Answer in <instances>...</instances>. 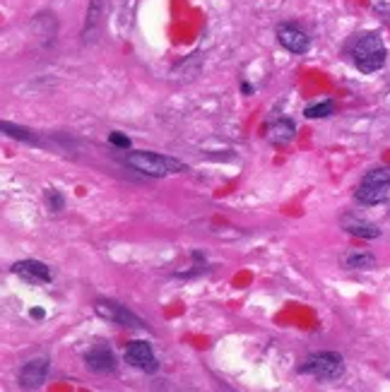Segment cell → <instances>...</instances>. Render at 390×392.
<instances>
[{"label":"cell","mask_w":390,"mask_h":392,"mask_svg":"<svg viewBox=\"0 0 390 392\" xmlns=\"http://www.w3.org/2000/svg\"><path fill=\"white\" fill-rule=\"evenodd\" d=\"M386 44L376 32H369L364 36H359L355 48H352V60H355L357 70L364 72V75H371V72L381 70L386 65Z\"/></svg>","instance_id":"cell-1"},{"label":"cell","mask_w":390,"mask_h":392,"mask_svg":"<svg viewBox=\"0 0 390 392\" xmlns=\"http://www.w3.org/2000/svg\"><path fill=\"white\" fill-rule=\"evenodd\" d=\"M128 167H133L145 176H155V179L184 171V164L179 159L162 157V155H155V152H130L128 155Z\"/></svg>","instance_id":"cell-2"},{"label":"cell","mask_w":390,"mask_h":392,"mask_svg":"<svg viewBox=\"0 0 390 392\" xmlns=\"http://www.w3.org/2000/svg\"><path fill=\"white\" fill-rule=\"evenodd\" d=\"M390 195V167L371 169L357 188V200L362 205H379Z\"/></svg>","instance_id":"cell-3"},{"label":"cell","mask_w":390,"mask_h":392,"mask_svg":"<svg viewBox=\"0 0 390 392\" xmlns=\"http://www.w3.org/2000/svg\"><path fill=\"white\" fill-rule=\"evenodd\" d=\"M299 371L308 373V376L318 378V381H338L345 373V359L338 352H321L308 357V361Z\"/></svg>","instance_id":"cell-4"},{"label":"cell","mask_w":390,"mask_h":392,"mask_svg":"<svg viewBox=\"0 0 390 392\" xmlns=\"http://www.w3.org/2000/svg\"><path fill=\"white\" fill-rule=\"evenodd\" d=\"M94 310L101 318H106V320H111V323H116V325H121V327H130V330L145 327V323L140 320L135 313H130L126 306H121V303H116V301H96L94 303Z\"/></svg>","instance_id":"cell-5"},{"label":"cell","mask_w":390,"mask_h":392,"mask_svg":"<svg viewBox=\"0 0 390 392\" xmlns=\"http://www.w3.org/2000/svg\"><path fill=\"white\" fill-rule=\"evenodd\" d=\"M126 361L145 373H155L157 369H160V361L155 359L152 347L147 345V342H140V340L130 342V347H128V352H126Z\"/></svg>","instance_id":"cell-6"},{"label":"cell","mask_w":390,"mask_h":392,"mask_svg":"<svg viewBox=\"0 0 390 392\" xmlns=\"http://www.w3.org/2000/svg\"><path fill=\"white\" fill-rule=\"evenodd\" d=\"M277 39L291 53H306L311 46V39L306 36V32L299 29L296 24H282V27H277Z\"/></svg>","instance_id":"cell-7"},{"label":"cell","mask_w":390,"mask_h":392,"mask_svg":"<svg viewBox=\"0 0 390 392\" xmlns=\"http://www.w3.org/2000/svg\"><path fill=\"white\" fill-rule=\"evenodd\" d=\"M10 269H12V274L22 277L24 281H34V284H48V281H51V269L39 260H20Z\"/></svg>","instance_id":"cell-8"},{"label":"cell","mask_w":390,"mask_h":392,"mask_svg":"<svg viewBox=\"0 0 390 392\" xmlns=\"http://www.w3.org/2000/svg\"><path fill=\"white\" fill-rule=\"evenodd\" d=\"M48 376V361L46 359H34L22 366L20 371V385L24 390H36L46 383Z\"/></svg>","instance_id":"cell-9"},{"label":"cell","mask_w":390,"mask_h":392,"mask_svg":"<svg viewBox=\"0 0 390 392\" xmlns=\"http://www.w3.org/2000/svg\"><path fill=\"white\" fill-rule=\"evenodd\" d=\"M84 364H87V369L94 373H111L116 369V359L106 345H94L89 349V352L84 354Z\"/></svg>","instance_id":"cell-10"},{"label":"cell","mask_w":390,"mask_h":392,"mask_svg":"<svg viewBox=\"0 0 390 392\" xmlns=\"http://www.w3.org/2000/svg\"><path fill=\"white\" fill-rule=\"evenodd\" d=\"M342 226L350 231L352 236L359 238H379L381 229L376 224L367 222V219H357V217H342Z\"/></svg>","instance_id":"cell-11"},{"label":"cell","mask_w":390,"mask_h":392,"mask_svg":"<svg viewBox=\"0 0 390 392\" xmlns=\"http://www.w3.org/2000/svg\"><path fill=\"white\" fill-rule=\"evenodd\" d=\"M294 133H296V125L291 123L289 118H282V121L270 123V128H267V140H270L272 145H287L291 142Z\"/></svg>","instance_id":"cell-12"},{"label":"cell","mask_w":390,"mask_h":392,"mask_svg":"<svg viewBox=\"0 0 390 392\" xmlns=\"http://www.w3.org/2000/svg\"><path fill=\"white\" fill-rule=\"evenodd\" d=\"M342 265L347 269H371L376 267V258L371 253H364V250H350L342 258Z\"/></svg>","instance_id":"cell-13"},{"label":"cell","mask_w":390,"mask_h":392,"mask_svg":"<svg viewBox=\"0 0 390 392\" xmlns=\"http://www.w3.org/2000/svg\"><path fill=\"white\" fill-rule=\"evenodd\" d=\"M330 113H335V103L330 99L318 101V103H313V106L306 108V118H328Z\"/></svg>","instance_id":"cell-14"},{"label":"cell","mask_w":390,"mask_h":392,"mask_svg":"<svg viewBox=\"0 0 390 392\" xmlns=\"http://www.w3.org/2000/svg\"><path fill=\"white\" fill-rule=\"evenodd\" d=\"M0 128H3L5 135H10V138L24 140V142H32V140H34V135L29 130H24V128H20V125H12V123H8V121H3V125H0Z\"/></svg>","instance_id":"cell-15"},{"label":"cell","mask_w":390,"mask_h":392,"mask_svg":"<svg viewBox=\"0 0 390 392\" xmlns=\"http://www.w3.org/2000/svg\"><path fill=\"white\" fill-rule=\"evenodd\" d=\"M46 202H48V207H51L53 212H60L65 207V200H63V195H60L58 191H46Z\"/></svg>","instance_id":"cell-16"},{"label":"cell","mask_w":390,"mask_h":392,"mask_svg":"<svg viewBox=\"0 0 390 392\" xmlns=\"http://www.w3.org/2000/svg\"><path fill=\"white\" fill-rule=\"evenodd\" d=\"M108 142L116 145V147H121V150H128V147H130V140H128L126 135H121V133H111V135H108Z\"/></svg>","instance_id":"cell-17"},{"label":"cell","mask_w":390,"mask_h":392,"mask_svg":"<svg viewBox=\"0 0 390 392\" xmlns=\"http://www.w3.org/2000/svg\"><path fill=\"white\" fill-rule=\"evenodd\" d=\"M376 5H390V0H374Z\"/></svg>","instance_id":"cell-18"}]
</instances>
